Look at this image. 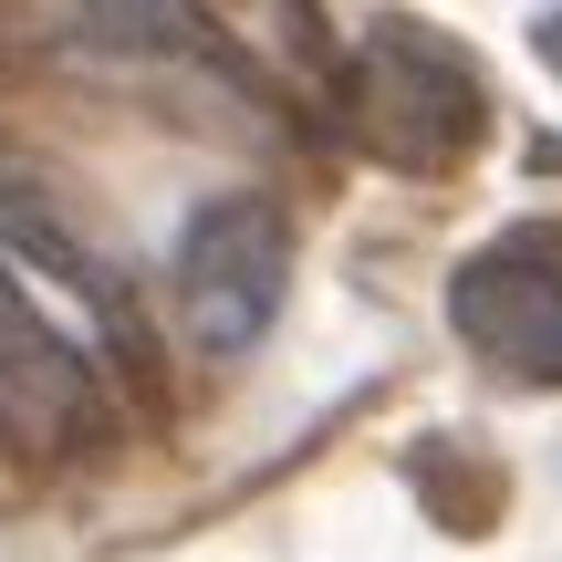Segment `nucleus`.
Returning <instances> with one entry per match:
<instances>
[{
  "mask_svg": "<svg viewBox=\"0 0 562 562\" xmlns=\"http://www.w3.org/2000/svg\"><path fill=\"white\" fill-rule=\"evenodd\" d=\"M271 11H281V21H292V32H302V21H313V11H302V0H271Z\"/></svg>",
  "mask_w": 562,
  "mask_h": 562,
  "instance_id": "nucleus-7",
  "label": "nucleus"
},
{
  "mask_svg": "<svg viewBox=\"0 0 562 562\" xmlns=\"http://www.w3.org/2000/svg\"><path fill=\"white\" fill-rule=\"evenodd\" d=\"M448 323L501 375L562 385V220H521L490 250H469L448 281Z\"/></svg>",
  "mask_w": 562,
  "mask_h": 562,
  "instance_id": "nucleus-3",
  "label": "nucleus"
},
{
  "mask_svg": "<svg viewBox=\"0 0 562 562\" xmlns=\"http://www.w3.org/2000/svg\"><path fill=\"white\" fill-rule=\"evenodd\" d=\"M542 63H552V74H562V11L542 21Z\"/></svg>",
  "mask_w": 562,
  "mask_h": 562,
  "instance_id": "nucleus-6",
  "label": "nucleus"
},
{
  "mask_svg": "<svg viewBox=\"0 0 562 562\" xmlns=\"http://www.w3.org/2000/svg\"><path fill=\"white\" fill-rule=\"evenodd\" d=\"M344 115H355V136L375 146L385 167L448 178V167L490 136V74H480V53H459V42L438 32V21L385 11L375 32H364L355 74H344Z\"/></svg>",
  "mask_w": 562,
  "mask_h": 562,
  "instance_id": "nucleus-1",
  "label": "nucleus"
},
{
  "mask_svg": "<svg viewBox=\"0 0 562 562\" xmlns=\"http://www.w3.org/2000/svg\"><path fill=\"white\" fill-rule=\"evenodd\" d=\"M94 438H104L94 355L21 292L11 261H0V448L32 459V469H53V459H74V448H94Z\"/></svg>",
  "mask_w": 562,
  "mask_h": 562,
  "instance_id": "nucleus-4",
  "label": "nucleus"
},
{
  "mask_svg": "<svg viewBox=\"0 0 562 562\" xmlns=\"http://www.w3.org/2000/svg\"><path fill=\"white\" fill-rule=\"evenodd\" d=\"M0 240H21L42 271H63V281H74V292H83V302H94V313L125 334V271H115V261H104V250L74 229V209L42 188V167H11V157H0Z\"/></svg>",
  "mask_w": 562,
  "mask_h": 562,
  "instance_id": "nucleus-5",
  "label": "nucleus"
},
{
  "mask_svg": "<svg viewBox=\"0 0 562 562\" xmlns=\"http://www.w3.org/2000/svg\"><path fill=\"white\" fill-rule=\"evenodd\" d=\"M178 323L188 344H209V355H250V344L271 334L281 292H292V220H281L271 199H209L199 220L178 229Z\"/></svg>",
  "mask_w": 562,
  "mask_h": 562,
  "instance_id": "nucleus-2",
  "label": "nucleus"
}]
</instances>
